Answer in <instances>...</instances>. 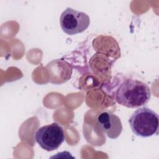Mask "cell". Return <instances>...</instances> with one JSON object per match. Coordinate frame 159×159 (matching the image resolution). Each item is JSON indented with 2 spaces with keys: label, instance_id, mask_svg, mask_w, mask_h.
<instances>
[{
  "label": "cell",
  "instance_id": "cell-1",
  "mask_svg": "<svg viewBox=\"0 0 159 159\" xmlns=\"http://www.w3.org/2000/svg\"><path fill=\"white\" fill-rule=\"evenodd\" d=\"M151 98L150 88L143 82L128 78L117 88L115 99L121 106L136 108L145 105Z\"/></svg>",
  "mask_w": 159,
  "mask_h": 159
},
{
  "label": "cell",
  "instance_id": "cell-2",
  "mask_svg": "<svg viewBox=\"0 0 159 159\" xmlns=\"http://www.w3.org/2000/svg\"><path fill=\"white\" fill-rule=\"evenodd\" d=\"M129 122L132 132L137 136L148 137L158 133V116L147 107H139L135 111Z\"/></svg>",
  "mask_w": 159,
  "mask_h": 159
},
{
  "label": "cell",
  "instance_id": "cell-3",
  "mask_svg": "<svg viewBox=\"0 0 159 159\" xmlns=\"http://www.w3.org/2000/svg\"><path fill=\"white\" fill-rule=\"evenodd\" d=\"M65 139L63 127L53 122L39 128L35 134L36 142L46 151L50 152L58 149Z\"/></svg>",
  "mask_w": 159,
  "mask_h": 159
},
{
  "label": "cell",
  "instance_id": "cell-4",
  "mask_svg": "<svg viewBox=\"0 0 159 159\" xmlns=\"http://www.w3.org/2000/svg\"><path fill=\"white\" fill-rule=\"evenodd\" d=\"M60 24L65 33L72 35L86 30L90 24V18L84 12L67 7L60 16Z\"/></svg>",
  "mask_w": 159,
  "mask_h": 159
},
{
  "label": "cell",
  "instance_id": "cell-5",
  "mask_svg": "<svg viewBox=\"0 0 159 159\" xmlns=\"http://www.w3.org/2000/svg\"><path fill=\"white\" fill-rule=\"evenodd\" d=\"M97 120L101 129L109 138L114 139L120 135L122 125L120 118L116 114L105 111L98 116Z\"/></svg>",
  "mask_w": 159,
  "mask_h": 159
}]
</instances>
